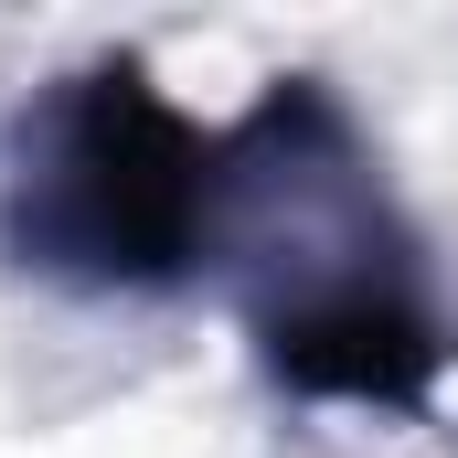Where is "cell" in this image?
Here are the masks:
<instances>
[{
	"mask_svg": "<svg viewBox=\"0 0 458 458\" xmlns=\"http://www.w3.org/2000/svg\"><path fill=\"white\" fill-rule=\"evenodd\" d=\"M214 277L277 394L342 416H437L458 320L373 128L331 75H277L225 128Z\"/></svg>",
	"mask_w": 458,
	"mask_h": 458,
	"instance_id": "1",
	"label": "cell"
},
{
	"mask_svg": "<svg viewBox=\"0 0 458 458\" xmlns=\"http://www.w3.org/2000/svg\"><path fill=\"white\" fill-rule=\"evenodd\" d=\"M214 171L225 139L139 54H86L0 128V256L75 299H160L214 267Z\"/></svg>",
	"mask_w": 458,
	"mask_h": 458,
	"instance_id": "2",
	"label": "cell"
}]
</instances>
